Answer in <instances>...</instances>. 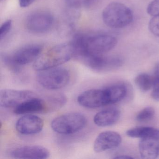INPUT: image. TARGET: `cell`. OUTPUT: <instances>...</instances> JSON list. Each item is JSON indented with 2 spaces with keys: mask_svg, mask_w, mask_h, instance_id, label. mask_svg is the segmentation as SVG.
<instances>
[{
  "mask_svg": "<svg viewBox=\"0 0 159 159\" xmlns=\"http://www.w3.org/2000/svg\"><path fill=\"white\" fill-rule=\"evenodd\" d=\"M11 157L16 159H46L50 155L49 151L43 146H25L17 148L10 152Z\"/></svg>",
  "mask_w": 159,
  "mask_h": 159,
  "instance_id": "7c38bea8",
  "label": "cell"
},
{
  "mask_svg": "<svg viewBox=\"0 0 159 159\" xmlns=\"http://www.w3.org/2000/svg\"><path fill=\"white\" fill-rule=\"evenodd\" d=\"M109 105L120 102L127 97L129 87L125 83H118L105 88Z\"/></svg>",
  "mask_w": 159,
  "mask_h": 159,
  "instance_id": "2e32d148",
  "label": "cell"
},
{
  "mask_svg": "<svg viewBox=\"0 0 159 159\" xmlns=\"http://www.w3.org/2000/svg\"><path fill=\"white\" fill-rule=\"evenodd\" d=\"M115 159H133V157L131 156H128L126 155H120L114 157Z\"/></svg>",
  "mask_w": 159,
  "mask_h": 159,
  "instance_id": "484cf974",
  "label": "cell"
},
{
  "mask_svg": "<svg viewBox=\"0 0 159 159\" xmlns=\"http://www.w3.org/2000/svg\"><path fill=\"white\" fill-rule=\"evenodd\" d=\"M35 0H19V5L22 8H26L30 6Z\"/></svg>",
  "mask_w": 159,
  "mask_h": 159,
  "instance_id": "d4e9b609",
  "label": "cell"
},
{
  "mask_svg": "<svg viewBox=\"0 0 159 159\" xmlns=\"http://www.w3.org/2000/svg\"><path fill=\"white\" fill-rule=\"evenodd\" d=\"M98 0H66L68 7L72 11H78L81 8H90L97 2Z\"/></svg>",
  "mask_w": 159,
  "mask_h": 159,
  "instance_id": "d6986e66",
  "label": "cell"
},
{
  "mask_svg": "<svg viewBox=\"0 0 159 159\" xmlns=\"http://www.w3.org/2000/svg\"><path fill=\"white\" fill-rule=\"evenodd\" d=\"M141 158L154 159L159 154V138L148 137L141 139L139 144Z\"/></svg>",
  "mask_w": 159,
  "mask_h": 159,
  "instance_id": "5bb4252c",
  "label": "cell"
},
{
  "mask_svg": "<svg viewBox=\"0 0 159 159\" xmlns=\"http://www.w3.org/2000/svg\"><path fill=\"white\" fill-rule=\"evenodd\" d=\"M126 134L130 137L140 139L148 137L159 138V129L149 126H140L127 130Z\"/></svg>",
  "mask_w": 159,
  "mask_h": 159,
  "instance_id": "e0dca14e",
  "label": "cell"
},
{
  "mask_svg": "<svg viewBox=\"0 0 159 159\" xmlns=\"http://www.w3.org/2000/svg\"><path fill=\"white\" fill-rule=\"evenodd\" d=\"M102 19L106 25L121 29L130 25L134 19L132 11L126 5L118 2L110 3L103 10Z\"/></svg>",
  "mask_w": 159,
  "mask_h": 159,
  "instance_id": "7a4b0ae2",
  "label": "cell"
},
{
  "mask_svg": "<svg viewBox=\"0 0 159 159\" xmlns=\"http://www.w3.org/2000/svg\"><path fill=\"white\" fill-rule=\"evenodd\" d=\"M42 47L38 44L24 46L11 55H3L2 59L8 68L15 73H19L22 66L35 61L41 54Z\"/></svg>",
  "mask_w": 159,
  "mask_h": 159,
  "instance_id": "3957f363",
  "label": "cell"
},
{
  "mask_svg": "<svg viewBox=\"0 0 159 159\" xmlns=\"http://www.w3.org/2000/svg\"><path fill=\"white\" fill-rule=\"evenodd\" d=\"M12 21L11 20H7L5 21L2 25L0 28V39L1 40L9 33L11 29Z\"/></svg>",
  "mask_w": 159,
  "mask_h": 159,
  "instance_id": "cb8c5ba5",
  "label": "cell"
},
{
  "mask_svg": "<svg viewBox=\"0 0 159 159\" xmlns=\"http://www.w3.org/2000/svg\"><path fill=\"white\" fill-rule=\"evenodd\" d=\"M74 57V49L71 42L55 45L47 50L35 60L33 68L41 71L59 66Z\"/></svg>",
  "mask_w": 159,
  "mask_h": 159,
  "instance_id": "6da1fadb",
  "label": "cell"
},
{
  "mask_svg": "<svg viewBox=\"0 0 159 159\" xmlns=\"http://www.w3.org/2000/svg\"><path fill=\"white\" fill-rule=\"evenodd\" d=\"M87 119L80 112H70L55 118L51 122V127L56 133L70 135L80 132L85 127Z\"/></svg>",
  "mask_w": 159,
  "mask_h": 159,
  "instance_id": "277c9868",
  "label": "cell"
},
{
  "mask_svg": "<svg viewBox=\"0 0 159 159\" xmlns=\"http://www.w3.org/2000/svg\"><path fill=\"white\" fill-rule=\"evenodd\" d=\"M147 12L152 16H159V0H153L148 4Z\"/></svg>",
  "mask_w": 159,
  "mask_h": 159,
  "instance_id": "603a6c76",
  "label": "cell"
},
{
  "mask_svg": "<svg viewBox=\"0 0 159 159\" xmlns=\"http://www.w3.org/2000/svg\"><path fill=\"white\" fill-rule=\"evenodd\" d=\"M120 117V111L117 108H110L98 112L94 117L95 124L107 127L115 124Z\"/></svg>",
  "mask_w": 159,
  "mask_h": 159,
  "instance_id": "9a60e30c",
  "label": "cell"
},
{
  "mask_svg": "<svg viewBox=\"0 0 159 159\" xmlns=\"http://www.w3.org/2000/svg\"><path fill=\"white\" fill-rule=\"evenodd\" d=\"M153 84L151 96L156 101H159V63L155 65L153 75Z\"/></svg>",
  "mask_w": 159,
  "mask_h": 159,
  "instance_id": "44dd1931",
  "label": "cell"
},
{
  "mask_svg": "<svg viewBox=\"0 0 159 159\" xmlns=\"http://www.w3.org/2000/svg\"><path fill=\"white\" fill-rule=\"evenodd\" d=\"M134 82L140 91L148 92L153 86V76L146 73H140L135 78Z\"/></svg>",
  "mask_w": 159,
  "mask_h": 159,
  "instance_id": "ac0fdd59",
  "label": "cell"
},
{
  "mask_svg": "<svg viewBox=\"0 0 159 159\" xmlns=\"http://www.w3.org/2000/svg\"><path fill=\"white\" fill-rule=\"evenodd\" d=\"M155 115V110L152 107H148L140 111L136 117V120L139 122H146L151 120Z\"/></svg>",
  "mask_w": 159,
  "mask_h": 159,
  "instance_id": "ffe728a7",
  "label": "cell"
},
{
  "mask_svg": "<svg viewBox=\"0 0 159 159\" xmlns=\"http://www.w3.org/2000/svg\"><path fill=\"white\" fill-rule=\"evenodd\" d=\"M148 28L153 35L159 37V16H152L149 22Z\"/></svg>",
  "mask_w": 159,
  "mask_h": 159,
  "instance_id": "7402d4cb",
  "label": "cell"
},
{
  "mask_svg": "<svg viewBox=\"0 0 159 159\" xmlns=\"http://www.w3.org/2000/svg\"><path fill=\"white\" fill-rule=\"evenodd\" d=\"M44 121L40 117L25 114L18 119L16 123V131L22 135H30L39 134L42 131Z\"/></svg>",
  "mask_w": 159,
  "mask_h": 159,
  "instance_id": "30bf717a",
  "label": "cell"
},
{
  "mask_svg": "<svg viewBox=\"0 0 159 159\" xmlns=\"http://www.w3.org/2000/svg\"><path fill=\"white\" fill-rule=\"evenodd\" d=\"M121 141V137L117 132L105 131L99 134L95 140L94 150L99 153L115 148L120 146Z\"/></svg>",
  "mask_w": 159,
  "mask_h": 159,
  "instance_id": "8fae6325",
  "label": "cell"
},
{
  "mask_svg": "<svg viewBox=\"0 0 159 159\" xmlns=\"http://www.w3.org/2000/svg\"><path fill=\"white\" fill-rule=\"evenodd\" d=\"M78 104L84 107L97 108L108 105L107 96L105 89H93L87 90L79 95Z\"/></svg>",
  "mask_w": 159,
  "mask_h": 159,
  "instance_id": "ba28073f",
  "label": "cell"
},
{
  "mask_svg": "<svg viewBox=\"0 0 159 159\" xmlns=\"http://www.w3.org/2000/svg\"><path fill=\"white\" fill-rule=\"evenodd\" d=\"M53 22V17L50 13L40 11L30 15L26 20L25 25L30 32L43 33L51 28Z\"/></svg>",
  "mask_w": 159,
  "mask_h": 159,
  "instance_id": "52a82bcc",
  "label": "cell"
},
{
  "mask_svg": "<svg viewBox=\"0 0 159 159\" xmlns=\"http://www.w3.org/2000/svg\"><path fill=\"white\" fill-rule=\"evenodd\" d=\"M50 109L46 98L42 99L36 96L22 103L15 108L14 112L17 115L34 113H47Z\"/></svg>",
  "mask_w": 159,
  "mask_h": 159,
  "instance_id": "4fadbf2b",
  "label": "cell"
},
{
  "mask_svg": "<svg viewBox=\"0 0 159 159\" xmlns=\"http://www.w3.org/2000/svg\"><path fill=\"white\" fill-rule=\"evenodd\" d=\"M37 94L30 90L3 89L0 92V106L2 107H15Z\"/></svg>",
  "mask_w": 159,
  "mask_h": 159,
  "instance_id": "9c48e42d",
  "label": "cell"
},
{
  "mask_svg": "<svg viewBox=\"0 0 159 159\" xmlns=\"http://www.w3.org/2000/svg\"><path fill=\"white\" fill-rule=\"evenodd\" d=\"M86 66L97 72H106L119 68L123 60L118 55L105 54L90 55L82 59Z\"/></svg>",
  "mask_w": 159,
  "mask_h": 159,
  "instance_id": "8992f818",
  "label": "cell"
},
{
  "mask_svg": "<svg viewBox=\"0 0 159 159\" xmlns=\"http://www.w3.org/2000/svg\"><path fill=\"white\" fill-rule=\"evenodd\" d=\"M70 79L69 70L66 68L59 66L39 71L37 76L39 84L49 90H57L66 87Z\"/></svg>",
  "mask_w": 159,
  "mask_h": 159,
  "instance_id": "5b68a950",
  "label": "cell"
}]
</instances>
